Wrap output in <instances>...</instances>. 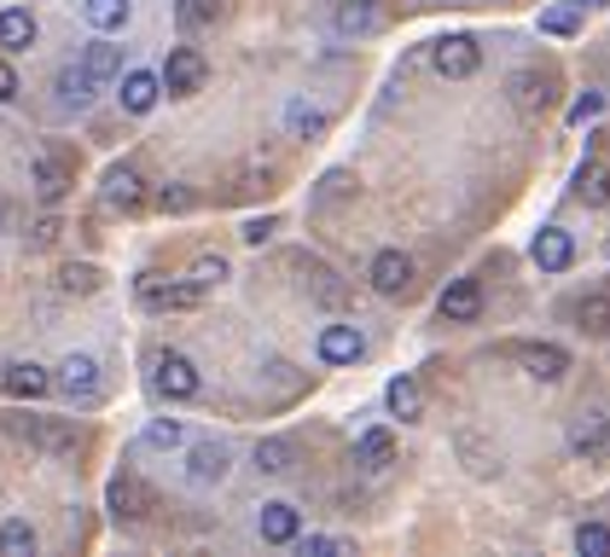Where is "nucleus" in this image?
<instances>
[{
  "label": "nucleus",
  "instance_id": "1",
  "mask_svg": "<svg viewBox=\"0 0 610 557\" xmlns=\"http://www.w3.org/2000/svg\"><path fill=\"white\" fill-rule=\"evenodd\" d=\"M430 70L448 75V82H466V75L482 70V47H477L471 36H448V41L430 47Z\"/></svg>",
  "mask_w": 610,
  "mask_h": 557
},
{
  "label": "nucleus",
  "instance_id": "2",
  "mask_svg": "<svg viewBox=\"0 0 610 557\" xmlns=\"http://www.w3.org/2000/svg\"><path fill=\"white\" fill-rule=\"evenodd\" d=\"M53 389H64L76 407H93L99 401V361L93 354H70V361L59 366V377H53Z\"/></svg>",
  "mask_w": 610,
  "mask_h": 557
},
{
  "label": "nucleus",
  "instance_id": "3",
  "mask_svg": "<svg viewBox=\"0 0 610 557\" xmlns=\"http://www.w3.org/2000/svg\"><path fill=\"white\" fill-rule=\"evenodd\" d=\"M203 75H210V64H203L198 47H174V53L163 59V75H158V82H163L169 93H198Z\"/></svg>",
  "mask_w": 610,
  "mask_h": 557
},
{
  "label": "nucleus",
  "instance_id": "4",
  "mask_svg": "<svg viewBox=\"0 0 610 557\" xmlns=\"http://www.w3.org/2000/svg\"><path fill=\"white\" fill-rule=\"evenodd\" d=\"M158 395H169V401H192L198 395V366L187 361V354H158Z\"/></svg>",
  "mask_w": 610,
  "mask_h": 557
},
{
  "label": "nucleus",
  "instance_id": "5",
  "mask_svg": "<svg viewBox=\"0 0 610 557\" xmlns=\"http://www.w3.org/2000/svg\"><path fill=\"white\" fill-rule=\"evenodd\" d=\"M257 535L268 546H291L302 535V512H297V505H286V499H268L262 512H257Z\"/></svg>",
  "mask_w": 610,
  "mask_h": 557
},
{
  "label": "nucleus",
  "instance_id": "6",
  "mask_svg": "<svg viewBox=\"0 0 610 557\" xmlns=\"http://www.w3.org/2000/svg\"><path fill=\"white\" fill-rule=\"evenodd\" d=\"M367 278H372L378 296H401L407 285H413V262H407L401 250H378L372 267H367Z\"/></svg>",
  "mask_w": 610,
  "mask_h": 557
},
{
  "label": "nucleus",
  "instance_id": "7",
  "mask_svg": "<svg viewBox=\"0 0 610 557\" xmlns=\"http://www.w3.org/2000/svg\"><path fill=\"white\" fill-rule=\"evenodd\" d=\"M140 302L146 308H163V314H187V308H198L203 302V285H158V278H140Z\"/></svg>",
  "mask_w": 610,
  "mask_h": 557
},
{
  "label": "nucleus",
  "instance_id": "8",
  "mask_svg": "<svg viewBox=\"0 0 610 557\" xmlns=\"http://www.w3.org/2000/svg\"><path fill=\"white\" fill-rule=\"evenodd\" d=\"M529 256H536L541 273H564V267L576 262V239L564 233V226H541L536 244H529Z\"/></svg>",
  "mask_w": 610,
  "mask_h": 557
},
{
  "label": "nucleus",
  "instance_id": "9",
  "mask_svg": "<svg viewBox=\"0 0 610 557\" xmlns=\"http://www.w3.org/2000/svg\"><path fill=\"white\" fill-rule=\"evenodd\" d=\"M367 354V337L354 332V325H326L320 332V361L326 366H354Z\"/></svg>",
  "mask_w": 610,
  "mask_h": 557
},
{
  "label": "nucleus",
  "instance_id": "10",
  "mask_svg": "<svg viewBox=\"0 0 610 557\" xmlns=\"http://www.w3.org/2000/svg\"><path fill=\"white\" fill-rule=\"evenodd\" d=\"M512 105H518L523 117H541V111L552 105V75H541V70H518V75H512Z\"/></svg>",
  "mask_w": 610,
  "mask_h": 557
},
{
  "label": "nucleus",
  "instance_id": "11",
  "mask_svg": "<svg viewBox=\"0 0 610 557\" xmlns=\"http://www.w3.org/2000/svg\"><path fill=\"white\" fill-rule=\"evenodd\" d=\"M122 111H129V117H146L151 105H158V99H163V82H158V75H151V70H129V75H122Z\"/></svg>",
  "mask_w": 610,
  "mask_h": 557
},
{
  "label": "nucleus",
  "instance_id": "12",
  "mask_svg": "<svg viewBox=\"0 0 610 557\" xmlns=\"http://www.w3.org/2000/svg\"><path fill=\"white\" fill-rule=\"evenodd\" d=\"M106 204H117V210H140L146 204V181H140L134 163H117L106 174Z\"/></svg>",
  "mask_w": 610,
  "mask_h": 557
},
{
  "label": "nucleus",
  "instance_id": "13",
  "mask_svg": "<svg viewBox=\"0 0 610 557\" xmlns=\"http://www.w3.org/2000/svg\"><path fill=\"white\" fill-rule=\"evenodd\" d=\"M187 476L198 488H216L221 476H227V447L221 442H198L192 453H187Z\"/></svg>",
  "mask_w": 610,
  "mask_h": 557
},
{
  "label": "nucleus",
  "instance_id": "14",
  "mask_svg": "<svg viewBox=\"0 0 610 557\" xmlns=\"http://www.w3.org/2000/svg\"><path fill=\"white\" fill-rule=\"evenodd\" d=\"M523 372L541 377V384H558V377L570 372V354L558 348V343H529V348H523Z\"/></svg>",
  "mask_w": 610,
  "mask_h": 557
},
{
  "label": "nucleus",
  "instance_id": "15",
  "mask_svg": "<svg viewBox=\"0 0 610 557\" xmlns=\"http://www.w3.org/2000/svg\"><path fill=\"white\" fill-rule=\"evenodd\" d=\"M442 320H477L482 314V291H477V278H448V291H442Z\"/></svg>",
  "mask_w": 610,
  "mask_h": 557
},
{
  "label": "nucleus",
  "instance_id": "16",
  "mask_svg": "<svg viewBox=\"0 0 610 557\" xmlns=\"http://www.w3.org/2000/svg\"><path fill=\"white\" fill-rule=\"evenodd\" d=\"M23 47H36V12L7 7L0 12V53H23Z\"/></svg>",
  "mask_w": 610,
  "mask_h": 557
},
{
  "label": "nucleus",
  "instance_id": "17",
  "mask_svg": "<svg viewBox=\"0 0 610 557\" xmlns=\"http://www.w3.org/2000/svg\"><path fill=\"white\" fill-rule=\"evenodd\" d=\"M576 198H581L588 210H604V204H610V169H604L599 158H588V163L576 169Z\"/></svg>",
  "mask_w": 610,
  "mask_h": 557
},
{
  "label": "nucleus",
  "instance_id": "18",
  "mask_svg": "<svg viewBox=\"0 0 610 557\" xmlns=\"http://www.w3.org/2000/svg\"><path fill=\"white\" fill-rule=\"evenodd\" d=\"M82 18L93 23L99 36H117V30H129L134 7H129V0H82Z\"/></svg>",
  "mask_w": 610,
  "mask_h": 557
},
{
  "label": "nucleus",
  "instance_id": "19",
  "mask_svg": "<svg viewBox=\"0 0 610 557\" xmlns=\"http://www.w3.org/2000/svg\"><path fill=\"white\" fill-rule=\"evenodd\" d=\"M257 470H262V476H291V470H297V442L262 436V442H257Z\"/></svg>",
  "mask_w": 610,
  "mask_h": 557
},
{
  "label": "nucleus",
  "instance_id": "20",
  "mask_svg": "<svg viewBox=\"0 0 610 557\" xmlns=\"http://www.w3.org/2000/svg\"><path fill=\"white\" fill-rule=\"evenodd\" d=\"M111 512L117 517H146L151 512V488L140 483V476H117L111 483Z\"/></svg>",
  "mask_w": 610,
  "mask_h": 557
},
{
  "label": "nucleus",
  "instance_id": "21",
  "mask_svg": "<svg viewBox=\"0 0 610 557\" xmlns=\"http://www.w3.org/2000/svg\"><path fill=\"white\" fill-rule=\"evenodd\" d=\"M332 23H338V36H367V30H378V0H338Z\"/></svg>",
  "mask_w": 610,
  "mask_h": 557
},
{
  "label": "nucleus",
  "instance_id": "22",
  "mask_svg": "<svg viewBox=\"0 0 610 557\" xmlns=\"http://www.w3.org/2000/svg\"><path fill=\"white\" fill-rule=\"evenodd\" d=\"M7 389L23 395V401H41L47 389H53V372H41L36 361H18V366H7Z\"/></svg>",
  "mask_w": 610,
  "mask_h": 557
},
{
  "label": "nucleus",
  "instance_id": "23",
  "mask_svg": "<svg viewBox=\"0 0 610 557\" xmlns=\"http://www.w3.org/2000/svg\"><path fill=\"white\" fill-rule=\"evenodd\" d=\"M570 447H576V453H604V447H610V418L581 413V418L570 424Z\"/></svg>",
  "mask_w": 610,
  "mask_h": 557
},
{
  "label": "nucleus",
  "instance_id": "24",
  "mask_svg": "<svg viewBox=\"0 0 610 557\" xmlns=\"http://www.w3.org/2000/svg\"><path fill=\"white\" fill-rule=\"evenodd\" d=\"M286 134L291 140H320L326 134V111H314L309 99H291L286 105Z\"/></svg>",
  "mask_w": 610,
  "mask_h": 557
},
{
  "label": "nucleus",
  "instance_id": "25",
  "mask_svg": "<svg viewBox=\"0 0 610 557\" xmlns=\"http://www.w3.org/2000/svg\"><path fill=\"white\" fill-rule=\"evenodd\" d=\"M384 401H390V413H396V418H407V424L424 418V389L413 384V377H396V384L384 389Z\"/></svg>",
  "mask_w": 610,
  "mask_h": 557
},
{
  "label": "nucleus",
  "instance_id": "26",
  "mask_svg": "<svg viewBox=\"0 0 610 557\" xmlns=\"http://www.w3.org/2000/svg\"><path fill=\"white\" fill-rule=\"evenodd\" d=\"M581 12H588V0H558V7L541 12V36H576Z\"/></svg>",
  "mask_w": 610,
  "mask_h": 557
},
{
  "label": "nucleus",
  "instance_id": "27",
  "mask_svg": "<svg viewBox=\"0 0 610 557\" xmlns=\"http://www.w3.org/2000/svg\"><path fill=\"white\" fill-rule=\"evenodd\" d=\"M82 70L93 75V82H111V75H122V47H111V41H93L88 53H82Z\"/></svg>",
  "mask_w": 610,
  "mask_h": 557
},
{
  "label": "nucleus",
  "instance_id": "28",
  "mask_svg": "<svg viewBox=\"0 0 610 557\" xmlns=\"http://www.w3.org/2000/svg\"><path fill=\"white\" fill-rule=\"evenodd\" d=\"M576 320H581V332H588V337H610V291H593L576 308Z\"/></svg>",
  "mask_w": 610,
  "mask_h": 557
},
{
  "label": "nucleus",
  "instance_id": "29",
  "mask_svg": "<svg viewBox=\"0 0 610 557\" xmlns=\"http://www.w3.org/2000/svg\"><path fill=\"white\" fill-rule=\"evenodd\" d=\"M0 551H7V557H30L36 551V528L23 517H7V523H0Z\"/></svg>",
  "mask_w": 610,
  "mask_h": 557
},
{
  "label": "nucleus",
  "instance_id": "30",
  "mask_svg": "<svg viewBox=\"0 0 610 557\" xmlns=\"http://www.w3.org/2000/svg\"><path fill=\"white\" fill-rule=\"evenodd\" d=\"M354 453H361V465H367V470H384V465H390V453H396V442H390V429H367Z\"/></svg>",
  "mask_w": 610,
  "mask_h": 557
},
{
  "label": "nucleus",
  "instance_id": "31",
  "mask_svg": "<svg viewBox=\"0 0 610 557\" xmlns=\"http://www.w3.org/2000/svg\"><path fill=\"white\" fill-rule=\"evenodd\" d=\"M93 75L88 70H59V99H64V105H88V99H93Z\"/></svg>",
  "mask_w": 610,
  "mask_h": 557
},
{
  "label": "nucleus",
  "instance_id": "32",
  "mask_svg": "<svg viewBox=\"0 0 610 557\" xmlns=\"http://www.w3.org/2000/svg\"><path fill=\"white\" fill-rule=\"evenodd\" d=\"M36 192L47 198V204H59V198H64V169L53 158H36Z\"/></svg>",
  "mask_w": 610,
  "mask_h": 557
},
{
  "label": "nucleus",
  "instance_id": "33",
  "mask_svg": "<svg viewBox=\"0 0 610 557\" xmlns=\"http://www.w3.org/2000/svg\"><path fill=\"white\" fill-rule=\"evenodd\" d=\"M174 18H181V30H203V23H216V0H174Z\"/></svg>",
  "mask_w": 610,
  "mask_h": 557
},
{
  "label": "nucleus",
  "instance_id": "34",
  "mask_svg": "<svg viewBox=\"0 0 610 557\" xmlns=\"http://www.w3.org/2000/svg\"><path fill=\"white\" fill-rule=\"evenodd\" d=\"M576 551H581V557H604V551H610V528H604V523H581V528H576Z\"/></svg>",
  "mask_w": 610,
  "mask_h": 557
},
{
  "label": "nucleus",
  "instance_id": "35",
  "mask_svg": "<svg viewBox=\"0 0 610 557\" xmlns=\"http://www.w3.org/2000/svg\"><path fill=\"white\" fill-rule=\"evenodd\" d=\"M59 285H64L70 296H88V291H99V267H64Z\"/></svg>",
  "mask_w": 610,
  "mask_h": 557
},
{
  "label": "nucleus",
  "instance_id": "36",
  "mask_svg": "<svg viewBox=\"0 0 610 557\" xmlns=\"http://www.w3.org/2000/svg\"><path fill=\"white\" fill-rule=\"evenodd\" d=\"M181 442H187V429L174 424V418H158V424L146 429V447H181Z\"/></svg>",
  "mask_w": 610,
  "mask_h": 557
},
{
  "label": "nucleus",
  "instance_id": "37",
  "mask_svg": "<svg viewBox=\"0 0 610 557\" xmlns=\"http://www.w3.org/2000/svg\"><path fill=\"white\" fill-rule=\"evenodd\" d=\"M291 546H297V551H302V557H332V551H338V557H343V551H349V546H343V540H326V535H297V540H291Z\"/></svg>",
  "mask_w": 610,
  "mask_h": 557
},
{
  "label": "nucleus",
  "instance_id": "38",
  "mask_svg": "<svg viewBox=\"0 0 610 557\" xmlns=\"http://www.w3.org/2000/svg\"><path fill=\"white\" fill-rule=\"evenodd\" d=\"M460 453H466V459H471V470L477 476H489V470H500V453H482L471 436H460Z\"/></svg>",
  "mask_w": 610,
  "mask_h": 557
},
{
  "label": "nucleus",
  "instance_id": "39",
  "mask_svg": "<svg viewBox=\"0 0 610 557\" xmlns=\"http://www.w3.org/2000/svg\"><path fill=\"white\" fill-rule=\"evenodd\" d=\"M158 210H163V215H187V210H192V192H187V186H163V192H158Z\"/></svg>",
  "mask_w": 610,
  "mask_h": 557
},
{
  "label": "nucleus",
  "instance_id": "40",
  "mask_svg": "<svg viewBox=\"0 0 610 557\" xmlns=\"http://www.w3.org/2000/svg\"><path fill=\"white\" fill-rule=\"evenodd\" d=\"M221 278H227V262H221V256H203V262L192 267V285H203V291L221 285Z\"/></svg>",
  "mask_w": 610,
  "mask_h": 557
},
{
  "label": "nucleus",
  "instance_id": "41",
  "mask_svg": "<svg viewBox=\"0 0 610 557\" xmlns=\"http://www.w3.org/2000/svg\"><path fill=\"white\" fill-rule=\"evenodd\" d=\"M599 111H604V99H599V93H581L576 105H570V122H593Z\"/></svg>",
  "mask_w": 610,
  "mask_h": 557
},
{
  "label": "nucleus",
  "instance_id": "42",
  "mask_svg": "<svg viewBox=\"0 0 610 557\" xmlns=\"http://www.w3.org/2000/svg\"><path fill=\"white\" fill-rule=\"evenodd\" d=\"M0 99H18V70L0 59Z\"/></svg>",
  "mask_w": 610,
  "mask_h": 557
},
{
  "label": "nucleus",
  "instance_id": "43",
  "mask_svg": "<svg viewBox=\"0 0 610 557\" xmlns=\"http://www.w3.org/2000/svg\"><path fill=\"white\" fill-rule=\"evenodd\" d=\"M268 233H273V215H262V221H250V226H244V244H262Z\"/></svg>",
  "mask_w": 610,
  "mask_h": 557
},
{
  "label": "nucleus",
  "instance_id": "44",
  "mask_svg": "<svg viewBox=\"0 0 610 557\" xmlns=\"http://www.w3.org/2000/svg\"><path fill=\"white\" fill-rule=\"evenodd\" d=\"M53 239H59V221H53V215L36 221V244H53Z\"/></svg>",
  "mask_w": 610,
  "mask_h": 557
}]
</instances>
